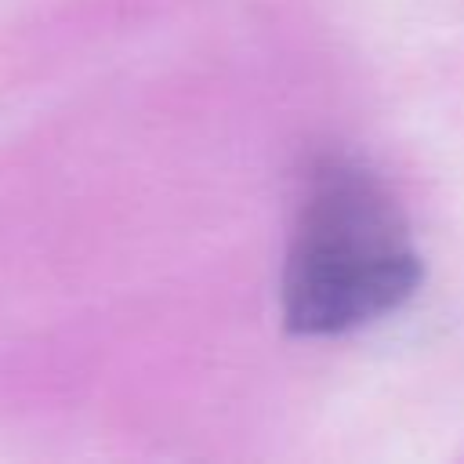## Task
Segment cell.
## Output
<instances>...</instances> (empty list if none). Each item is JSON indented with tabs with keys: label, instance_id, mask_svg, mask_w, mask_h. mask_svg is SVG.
<instances>
[{
	"label": "cell",
	"instance_id": "6da1fadb",
	"mask_svg": "<svg viewBox=\"0 0 464 464\" xmlns=\"http://www.w3.org/2000/svg\"><path fill=\"white\" fill-rule=\"evenodd\" d=\"M424 261L384 181L348 156H323L304 188L283 268V323L301 337L348 334L399 312Z\"/></svg>",
	"mask_w": 464,
	"mask_h": 464
}]
</instances>
